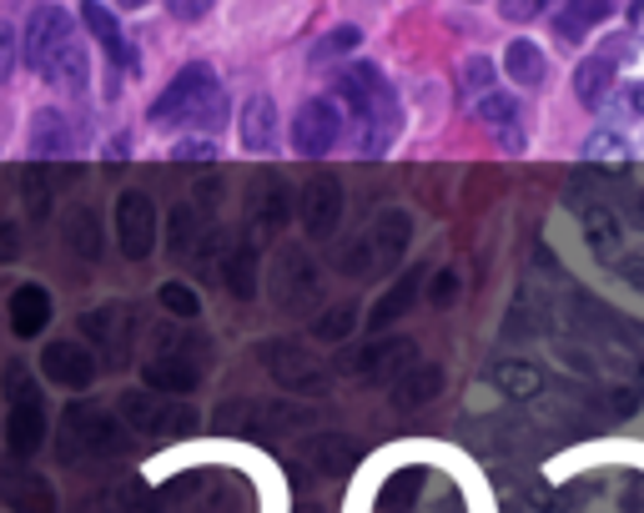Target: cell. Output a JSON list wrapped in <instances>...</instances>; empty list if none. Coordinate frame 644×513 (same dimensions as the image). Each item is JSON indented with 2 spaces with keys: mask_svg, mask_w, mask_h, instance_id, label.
Returning a JSON list of instances; mask_svg holds the SVG:
<instances>
[{
  "mask_svg": "<svg viewBox=\"0 0 644 513\" xmlns=\"http://www.w3.org/2000/svg\"><path fill=\"white\" fill-rule=\"evenodd\" d=\"M438 393H443V368H438V363H413V368L393 382V408L418 413V408H428Z\"/></svg>",
  "mask_w": 644,
  "mask_h": 513,
  "instance_id": "cell-17",
  "label": "cell"
},
{
  "mask_svg": "<svg viewBox=\"0 0 644 513\" xmlns=\"http://www.w3.org/2000/svg\"><path fill=\"white\" fill-rule=\"evenodd\" d=\"M418 347L408 338H382V342H368V347H357V353H342L332 368L338 372H353V378H368V382H382V378H403L413 363H418Z\"/></svg>",
  "mask_w": 644,
  "mask_h": 513,
  "instance_id": "cell-8",
  "label": "cell"
},
{
  "mask_svg": "<svg viewBox=\"0 0 644 513\" xmlns=\"http://www.w3.org/2000/svg\"><path fill=\"white\" fill-rule=\"evenodd\" d=\"M117 418L126 433H142V438H186L197 433L202 418L186 403L177 398H161V393H121L117 398Z\"/></svg>",
  "mask_w": 644,
  "mask_h": 513,
  "instance_id": "cell-5",
  "label": "cell"
},
{
  "mask_svg": "<svg viewBox=\"0 0 644 513\" xmlns=\"http://www.w3.org/2000/svg\"><path fill=\"white\" fill-rule=\"evenodd\" d=\"M353 328H357V307H332L328 317H317V322H313V338L338 342V338H348Z\"/></svg>",
  "mask_w": 644,
  "mask_h": 513,
  "instance_id": "cell-39",
  "label": "cell"
},
{
  "mask_svg": "<svg viewBox=\"0 0 644 513\" xmlns=\"http://www.w3.org/2000/svg\"><path fill=\"white\" fill-rule=\"evenodd\" d=\"M488 382H494L503 398H513V403H528V398L544 393V372L534 368V363H524V357H503V363H494V368H488Z\"/></svg>",
  "mask_w": 644,
  "mask_h": 513,
  "instance_id": "cell-21",
  "label": "cell"
},
{
  "mask_svg": "<svg viewBox=\"0 0 644 513\" xmlns=\"http://www.w3.org/2000/svg\"><path fill=\"white\" fill-rule=\"evenodd\" d=\"M317 413L307 403H292V398H227L222 408L211 413V428L232 438H277L292 433V428H313Z\"/></svg>",
  "mask_w": 644,
  "mask_h": 513,
  "instance_id": "cell-2",
  "label": "cell"
},
{
  "mask_svg": "<svg viewBox=\"0 0 644 513\" xmlns=\"http://www.w3.org/2000/svg\"><path fill=\"white\" fill-rule=\"evenodd\" d=\"M292 151H303V157H323L332 146L342 142V111L338 101H307L297 117H292Z\"/></svg>",
  "mask_w": 644,
  "mask_h": 513,
  "instance_id": "cell-12",
  "label": "cell"
},
{
  "mask_svg": "<svg viewBox=\"0 0 644 513\" xmlns=\"http://www.w3.org/2000/svg\"><path fill=\"white\" fill-rule=\"evenodd\" d=\"M478 121L494 126L509 146H519V132H513V126H519V101H513V96H503V91L478 96Z\"/></svg>",
  "mask_w": 644,
  "mask_h": 513,
  "instance_id": "cell-30",
  "label": "cell"
},
{
  "mask_svg": "<svg viewBox=\"0 0 644 513\" xmlns=\"http://www.w3.org/2000/svg\"><path fill=\"white\" fill-rule=\"evenodd\" d=\"M51 322V292L40 282H21L11 292V332L15 338H40Z\"/></svg>",
  "mask_w": 644,
  "mask_h": 513,
  "instance_id": "cell-18",
  "label": "cell"
},
{
  "mask_svg": "<svg viewBox=\"0 0 644 513\" xmlns=\"http://www.w3.org/2000/svg\"><path fill=\"white\" fill-rule=\"evenodd\" d=\"M238 136H242L247 151H272V142H277V101L272 96H252V101H242Z\"/></svg>",
  "mask_w": 644,
  "mask_h": 513,
  "instance_id": "cell-20",
  "label": "cell"
},
{
  "mask_svg": "<svg viewBox=\"0 0 644 513\" xmlns=\"http://www.w3.org/2000/svg\"><path fill=\"white\" fill-rule=\"evenodd\" d=\"M584 242H590V252L599 257V262H615L619 247H624V227H619V217L609 207H584Z\"/></svg>",
  "mask_w": 644,
  "mask_h": 513,
  "instance_id": "cell-22",
  "label": "cell"
},
{
  "mask_svg": "<svg viewBox=\"0 0 644 513\" xmlns=\"http://www.w3.org/2000/svg\"><path fill=\"white\" fill-rule=\"evenodd\" d=\"M297 217H303V232L317 242H328L332 232H338L342 222V186L332 182V176H313L303 192V207H297Z\"/></svg>",
  "mask_w": 644,
  "mask_h": 513,
  "instance_id": "cell-15",
  "label": "cell"
},
{
  "mask_svg": "<svg viewBox=\"0 0 644 513\" xmlns=\"http://www.w3.org/2000/svg\"><path fill=\"white\" fill-rule=\"evenodd\" d=\"M338 96L342 101H353V111L363 117V151L368 157H382V146L393 142L398 132V91L393 81L382 76V66H373V61H363V66H348L338 76Z\"/></svg>",
  "mask_w": 644,
  "mask_h": 513,
  "instance_id": "cell-1",
  "label": "cell"
},
{
  "mask_svg": "<svg viewBox=\"0 0 644 513\" xmlns=\"http://www.w3.org/2000/svg\"><path fill=\"white\" fill-rule=\"evenodd\" d=\"M202 101H217V71L207 61H192L171 76V86L151 101V126H177L186 111H202Z\"/></svg>",
  "mask_w": 644,
  "mask_h": 513,
  "instance_id": "cell-6",
  "label": "cell"
},
{
  "mask_svg": "<svg viewBox=\"0 0 644 513\" xmlns=\"http://www.w3.org/2000/svg\"><path fill=\"white\" fill-rule=\"evenodd\" d=\"M463 86H469V91H484V96H488V86H494V61H488V56H474V61H463Z\"/></svg>",
  "mask_w": 644,
  "mask_h": 513,
  "instance_id": "cell-43",
  "label": "cell"
},
{
  "mask_svg": "<svg viewBox=\"0 0 644 513\" xmlns=\"http://www.w3.org/2000/svg\"><path fill=\"white\" fill-rule=\"evenodd\" d=\"M66 247L81 252L86 262H96V257H101L106 237H101V217H96L92 207H76V211L66 217Z\"/></svg>",
  "mask_w": 644,
  "mask_h": 513,
  "instance_id": "cell-29",
  "label": "cell"
},
{
  "mask_svg": "<svg viewBox=\"0 0 644 513\" xmlns=\"http://www.w3.org/2000/svg\"><path fill=\"white\" fill-rule=\"evenodd\" d=\"M167 347L171 353H161V357H151L146 363V393H161V398H182V393H192L202 382V363L207 357H197L202 347L192 338H167Z\"/></svg>",
  "mask_w": 644,
  "mask_h": 513,
  "instance_id": "cell-7",
  "label": "cell"
},
{
  "mask_svg": "<svg viewBox=\"0 0 644 513\" xmlns=\"http://www.w3.org/2000/svg\"><path fill=\"white\" fill-rule=\"evenodd\" d=\"M624 151H630V142L615 132H599L584 142V161H615V157H624Z\"/></svg>",
  "mask_w": 644,
  "mask_h": 513,
  "instance_id": "cell-41",
  "label": "cell"
},
{
  "mask_svg": "<svg viewBox=\"0 0 644 513\" xmlns=\"http://www.w3.org/2000/svg\"><path fill=\"white\" fill-rule=\"evenodd\" d=\"M609 81H615V66H609L605 56H590V61L574 71L579 101H584V106H599V101H605V91H609Z\"/></svg>",
  "mask_w": 644,
  "mask_h": 513,
  "instance_id": "cell-32",
  "label": "cell"
},
{
  "mask_svg": "<svg viewBox=\"0 0 644 513\" xmlns=\"http://www.w3.org/2000/svg\"><path fill=\"white\" fill-rule=\"evenodd\" d=\"M11 71H15V26L0 21V81L11 76Z\"/></svg>",
  "mask_w": 644,
  "mask_h": 513,
  "instance_id": "cell-45",
  "label": "cell"
},
{
  "mask_svg": "<svg viewBox=\"0 0 644 513\" xmlns=\"http://www.w3.org/2000/svg\"><path fill=\"white\" fill-rule=\"evenodd\" d=\"M0 503L11 513H56V488L51 478L31 474L21 463H5L0 468Z\"/></svg>",
  "mask_w": 644,
  "mask_h": 513,
  "instance_id": "cell-14",
  "label": "cell"
},
{
  "mask_svg": "<svg viewBox=\"0 0 644 513\" xmlns=\"http://www.w3.org/2000/svg\"><path fill=\"white\" fill-rule=\"evenodd\" d=\"M71 146H76V136H71V121L61 117V111H40V117L31 121V151H36L40 161L66 157Z\"/></svg>",
  "mask_w": 644,
  "mask_h": 513,
  "instance_id": "cell-24",
  "label": "cell"
},
{
  "mask_svg": "<svg viewBox=\"0 0 644 513\" xmlns=\"http://www.w3.org/2000/svg\"><path fill=\"white\" fill-rule=\"evenodd\" d=\"M418 288H423V267L418 272H403L393 282V288L382 292L378 303H373V313H368V328H388V322H398V317L408 313V307L418 303Z\"/></svg>",
  "mask_w": 644,
  "mask_h": 513,
  "instance_id": "cell-25",
  "label": "cell"
},
{
  "mask_svg": "<svg viewBox=\"0 0 644 513\" xmlns=\"http://www.w3.org/2000/svg\"><path fill=\"white\" fill-rule=\"evenodd\" d=\"M263 363H267V372H272L282 388H292V393H313V388H323V368L307 363L303 342H292V338L263 342Z\"/></svg>",
  "mask_w": 644,
  "mask_h": 513,
  "instance_id": "cell-13",
  "label": "cell"
},
{
  "mask_svg": "<svg viewBox=\"0 0 644 513\" xmlns=\"http://www.w3.org/2000/svg\"><path fill=\"white\" fill-rule=\"evenodd\" d=\"M594 21H605V5H564V11L554 15V26H559V36L579 40L584 30L594 26Z\"/></svg>",
  "mask_w": 644,
  "mask_h": 513,
  "instance_id": "cell-38",
  "label": "cell"
},
{
  "mask_svg": "<svg viewBox=\"0 0 644 513\" xmlns=\"http://www.w3.org/2000/svg\"><path fill=\"white\" fill-rule=\"evenodd\" d=\"M21 257V232L15 222H0V262H15Z\"/></svg>",
  "mask_w": 644,
  "mask_h": 513,
  "instance_id": "cell-47",
  "label": "cell"
},
{
  "mask_svg": "<svg viewBox=\"0 0 644 513\" xmlns=\"http://www.w3.org/2000/svg\"><path fill=\"white\" fill-rule=\"evenodd\" d=\"M117 242H121V257H151L157 247V207L146 192H121L117 197Z\"/></svg>",
  "mask_w": 644,
  "mask_h": 513,
  "instance_id": "cell-10",
  "label": "cell"
},
{
  "mask_svg": "<svg viewBox=\"0 0 644 513\" xmlns=\"http://www.w3.org/2000/svg\"><path fill=\"white\" fill-rule=\"evenodd\" d=\"M534 11H539V5H503V15H513V21H528Z\"/></svg>",
  "mask_w": 644,
  "mask_h": 513,
  "instance_id": "cell-50",
  "label": "cell"
},
{
  "mask_svg": "<svg viewBox=\"0 0 644 513\" xmlns=\"http://www.w3.org/2000/svg\"><path fill=\"white\" fill-rule=\"evenodd\" d=\"M503 71H509L519 86H544V76H549V56H544V46L519 36V40H509V51H503Z\"/></svg>",
  "mask_w": 644,
  "mask_h": 513,
  "instance_id": "cell-26",
  "label": "cell"
},
{
  "mask_svg": "<svg viewBox=\"0 0 644 513\" xmlns=\"http://www.w3.org/2000/svg\"><path fill=\"white\" fill-rule=\"evenodd\" d=\"M51 186H56V176L46 167H26V171H21V192H26L31 217H46V211H51Z\"/></svg>",
  "mask_w": 644,
  "mask_h": 513,
  "instance_id": "cell-36",
  "label": "cell"
},
{
  "mask_svg": "<svg viewBox=\"0 0 644 513\" xmlns=\"http://www.w3.org/2000/svg\"><path fill=\"white\" fill-rule=\"evenodd\" d=\"M167 247L182 257V252H192V207H177L171 211V232H167Z\"/></svg>",
  "mask_w": 644,
  "mask_h": 513,
  "instance_id": "cell-42",
  "label": "cell"
},
{
  "mask_svg": "<svg viewBox=\"0 0 644 513\" xmlns=\"http://www.w3.org/2000/svg\"><path fill=\"white\" fill-rule=\"evenodd\" d=\"M211 151H217V146H211L207 136H186V142H177V151H171V157H177V161H207Z\"/></svg>",
  "mask_w": 644,
  "mask_h": 513,
  "instance_id": "cell-44",
  "label": "cell"
},
{
  "mask_svg": "<svg viewBox=\"0 0 644 513\" xmlns=\"http://www.w3.org/2000/svg\"><path fill=\"white\" fill-rule=\"evenodd\" d=\"M71 46H76L71 11H61V5H40V11H31V66H36L40 76H46Z\"/></svg>",
  "mask_w": 644,
  "mask_h": 513,
  "instance_id": "cell-11",
  "label": "cell"
},
{
  "mask_svg": "<svg viewBox=\"0 0 644 513\" xmlns=\"http://www.w3.org/2000/svg\"><path fill=\"white\" fill-rule=\"evenodd\" d=\"M317 288H323V282H317V267L307 262L303 252H288V282L277 288V297H282V303H313Z\"/></svg>",
  "mask_w": 644,
  "mask_h": 513,
  "instance_id": "cell-31",
  "label": "cell"
},
{
  "mask_svg": "<svg viewBox=\"0 0 644 513\" xmlns=\"http://www.w3.org/2000/svg\"><path fill=\"white\" fill-rule=\"evenodd\" d=\"M61 459H117L126 448V428H121L117 413H106L101 403H71L66 418H61Z\"/></svg>",
  "mask_w": 644,
  "mask_h": 513,
  "instance_id": "cell-3",
  "label": "cell"
},
{
  "mask_svg": "<svg viewBox=\"0 0 644 513\" xmlns=\"http://www.w3.org/2000/svg\"><path fill=\"white\" fill-rule=\"evenodd\" d=\"M408 242H413V217H408L403 207H388L378 217V227H373V252H378V262H398Z\"/></svg>",
  "mask_w": 644,
  "mask_h": 513,
  "instance_id": "cell-27",
  "label": "cell"
},
{
  "mask_svg": "<svg viewBox=\"0 0 644 513\" xmlns=\"http://www.w3.org/2000/svg\"><path fill=\"white\" fill-rule=\"evenodd\" d=\"M252 217L263 232H282L292 222V197H288V176L282 171H263L257 192H252Z\"/></svg>",
  "mask_w": 644,
  "mask_h": 513,
  "instance_id": "cell-16",
  "label": "cell"
},
{
  "mask_svg": "<svg viewBox=\"0 0 644 513\" xmlns=\"http://www.w3.org/2000/svg\"><path fill=\"white\" fill-rule=\"evenodd\" d=\"M428 297H434L438 307L453 303V297H459V272H438V277H434V288H428Z\"/></svg>",
  "mask_w": 644,
  "mask_h": 513,
  "instance_id": "cell-46",
  "label": "cell"
},
{
  "mask_svg": "<svg viewBox=\"0 0 644 513\" xmlns=\"http://www.w3.org/2000/svg\"><path fill=\"white\" fill-rule=\"evenodd\" d=\"M5 403H11L5 453H11V459L40 453V443H46V403H40V388L31 382L26 363H11V368H5Z\"/></svg>",
  "mask_w": 644,
  "mask_h": 513,
  "instance_id": "cell-4",
  "label": "cell"
},
{
  "mask_svg": "<svg viewBox=\"0 0 644 513\" xmlns=\"http://www.w3.org/2000/svg\"><path fill=\"white\" fill-rule=\"evenodd\" d=\"M171 15H182V21H207V5H171Z\"/></svg>",
  "mask_w": 644,
  "mask_h": 513,
  "instance_id": "cell-49",
  "label": "cell"
},
{
  "mask_svg": "<svg viewBox=\"0 0 644 513\" xmlns=\"http://www.w3.org/2000/svg\"><path fill=\"white\" fill-rule=\"evenodd\" d=\"M96 353L86 347V342H71V338H61V342H46L40 347V378L46 382H56V388H71V393H86L96 382Z\"/></svg>",
  "mask_w": 644,
  "mask_h": 513,
  "instance_id": "cell-9",
  "label": "cell"
},
{
  "mask_svg": "<svg viewBox=\"0 0 644 513\" xmlns=\"http://www.w3.org/2000/svg\"><path fill=\"white\" fill-rule=\"evenodd\" d=\"M619 272H624V282L644 288V257H624V267H619Z\"/></svg>",
  "mask_w": 644,
  "mask_h": 513,
  "instance_id": "cell-48",
  "label": "cell"
},
{
  "mask_svg": "<svg viewBox=\"0 0 644 513\" xmlns=\"http://www.w3.org/2000/svg\"><path fill=\"white\" fill-rule=\"evenodd\" d=\"M81 21L92 26V36L101 40V46H106V56H111V61H117L121 71H136V66H142V61H136V46L126 40L121 21H117L111 11H106V5H81Z\"/></svg>",
  "mask_w": 644,
  "mask_h": 513,
  "instance_id": "cell-19",
  "label": "cell"
},
{
  "mask_svg": "<svg viewBox=\"0 0 644 513\" xmlns=\"http://www.w3.org/2000/svg\"><path fill=\"white\" fill-rule=\"evenodd\" d=\"M373 262H378V252H373V242H353V247L338 257V267L348 277H373Z\"/></svg>",
  "mask_w": 644,
  "mask_h": 513,
  "instance_id": "cell-40",
  "label": "cell"
},
{
  "mask_svg": "<svg viewBox=\"0 0 644 513\" xmlns=\"http://www.w3.org/2000/svg\"><path fill=\"white\" fill-rule=\"evenodd\" d=\"M132 307H121V303H106V307H96L92 317H86V322H81V328H86V338L92 342H111V347H117L121 342V328H126V322H132Z\"/></svg>",
  "mask_w": 644,
  "mask_h": 513,
  "instance_id": "cell-33",
  "label": "cell"
},
{
  "mask_svg": "<svg viewBox=\"0 0 644 513\" xmlns=\"http://www.w3.org/2000/svg\"><path fill=\"white\" fill-rule=\"evenodd\" d=\"M357 46H363V30H357V26H338V30H328L323 40H313V61H338V56L357 51Z\"/></svg>",
  "mask_w": 644,
  "mask_h": 513,
  "instance_id": "cell-37",
  "label": "cell"
},
{
  "mask_svg": "<svg viewBox=\"0 0 644 513\" xmlns=\"http://www.w3.org/2000/svg\"><path fill=\"white\" fill-rule=\"evenodd\" d=\"M157 307L171 317H182V322H192V317H202V297L186 282H161L157 288Z\"/></svg>",
  "mask_w": 644,
  "mask_h": 513,
  "instance_id": "cell-35",
  "label": "cell"
},
{
  "mask_svg": "<svg viewBox=\"0 0 644 513\" xmlns=\"http://www.w3.org/2000/svg\"><path fill=\"white\" fill-rule=\"evenodd\" d=\"M353 459H357V448L342 433H313L303 443V463L317 468V474H342V468H353Z\"/></svg>",
  "mask_w": 644,
  "mask_h": 513,
  "instance_id": "cell-23",
  "label": "cell"
},
{
  "mask_svg": "<svg viewBox=\"0 0 644 513\" xmlns=\"http://www.w3.org/2000/svg\"><path fill=\"white\" fill-rule=\"evenodd\" d=\"M423 468H398L393 478H388V484H382V509L388 513H398V503H403V509H413V499H418V488H423Z\"/></svg>",
  "mask_w": 644,
  "mask_h": 513,
  "instance_id": "cell-34",
  "label": "cell"
},
{
  "mask_svg": "<svg viewBox=\"0 0 644 513\" xmlns=\"http://www.w3.org/2000/svg\"><path fill=\"white\" fill-rule=\"evenodd\" d=\"M222 282L232 297H257V247L252 242H238V247L227 252V262H222Z\"/></svg>",
  "mask_w": 644,
  "mask_h": 513,
  "instance_id": "cell-28",
  "label": "cell"
},
{
  "mask_svg": "<svg viewBox=\"0 0 644 513\" xmlns=\"http://www.w3.org/2000/svg\"><path fill=\"white\" fill-rule=\"evenodd\" d=\"M624 101H630L634 111H640V117H644V91H640V86H630V91H624Z\"/></svg>",
  "mask_w": 644,
  "mask_h": 513,
  "instance_id": "cell-51",
  "label": "cell"
}]
</instances>
